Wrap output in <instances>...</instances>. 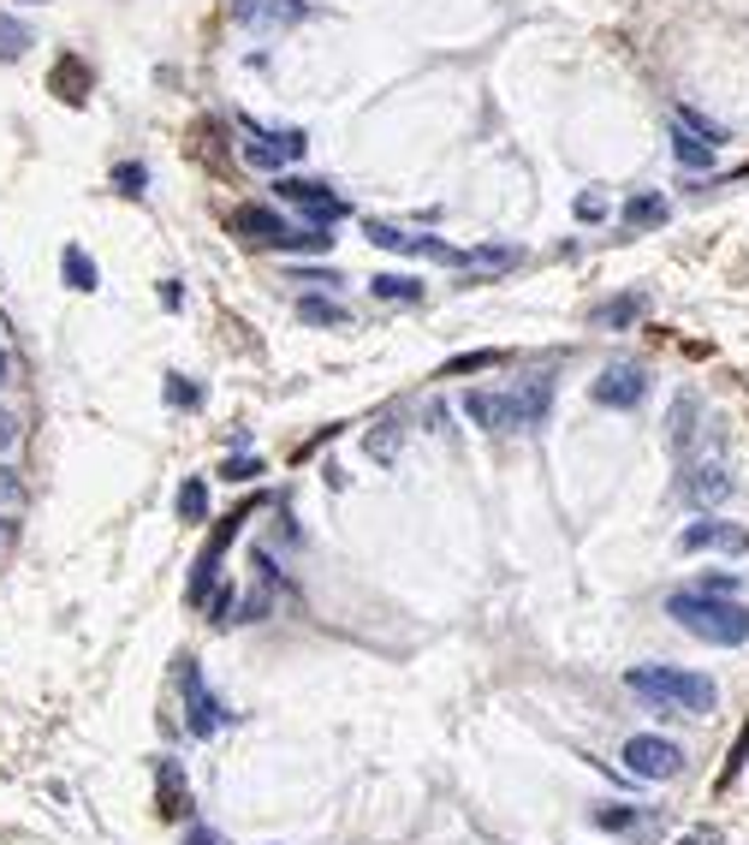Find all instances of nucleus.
Returning <instances> with one entry per match:
<instances>
[{
  "mask_svg": "<svg viewBox=\"0 0 749 845\" xmlns=\"http://www.w3.org/2000/svg\"><path fill=\"white\" fill-rule=\"evenodd\" d=\"M298 316L310 322V327H346V322H351V316H346V305H339L334 293H327V298H303Z\"/></svg>",
  "mask_w": 749,
  "mask_h": 845,
  "instance_id": "obj_23",
  "label": "nucleus"
},
{
  "mask_svg": "<svg viewBox=\"0 0 749 845\" xmlns=\"http://www.w3.org/2000/svg\"><path fill=\"white\" fill-rule=\"evenodd\" d=\"M303 0H233V18L245 24V30H262V36H274V30H291V24L303 18Z\"/></svg>",
  "mask_w": 749,
  "mask_h": 845,
  "instance_id": "obj_11",
  "label": "nucleus"
},
{
  "mask_svg": "<svg viewBox=\"0 0 749 845\" xmlns=\"http://www.w3.org/2000/svg\"><path fill=\"white\" fill-rule=\"evenodd\" d=\"M666 613L684 625L690 637L714 643V649H738L749 643V608L738 596H708V589H672Z\"/></svg>",
  "mask_w": 749,
  "mask_h": 845,
  "instance_id": "obj_1",
  "label": "nucleus"
},
{
  "mask_svg": "<svg viewBox=\"0 0 749 845\" xmlns=\"http://www.w3.org/2000/svg\"><path fill=\"white\" fill-rule=\"evenodd\" d=\"M732 488H738V476H732L726 459H684V476H678V495L690 500L696 512H714L732 500Z\"/></svg>",
  "mask_w": 749,
  "mask_h": 845,
  "instance_id": "obj_4",
  "label": "nucleus"
},
{
  "mask_svg": "<svg viewBox=\"0 0 749 845\" xmlns=\"http://www.w3.org/2000/svg\"><path fill=\"white\" fill-rule=\"evenodd\" d=\"M690 589H708V596H738V577H732V572H714V577H696Z\"/></svg>",
  "mask_w": 749,
  "mask_h": 845,
  "instance_id": "obj_32",
  "label": "nucleus"
},
{
  "mask_svg": "<svg viewBox=\"0 0 749 845\" xmlns=\"http://www.w3.org/2000/svg\"><path fill=\"white\" fill-rule=\"evenodd\" d=\"M30 7H42V0H30Z\"/></svg>",
  "mask_w": 749,
  "mask_h": 845,
  "instance_id": "obj_40",
  "label": "nucleus"
},
{
  "mask_svg": "<svg viewBox=\"0 0 749 845\" xmlns=\"http://www.w3.org/2000/svg\"><path fill=\"white\" fill-rule=\"evenodd\" d=\"M226 226H233L238 238H250V245H274V250H327L334 245V233H322V226H298L286 221V214L262 209V203H245L226 214Z\"/></svg>",
  "mask_w": 749,
  "mask_h": 845,
  "instance_id": "obj_3",
  "label": "nucleus"
},
{
  "mask_svg": "<svg viewBox=\"0 0 749 845\" xmlns=\"http://www.w3.org/2000/svg\"><path fill=\"white\" fill-rule=\"evenodd\" d=\"M155 774H161V810H167V816H190V786L179 780V762H161Z\"/></svg>",
  "mask_w": 749,
  "mask_h": 845,
  "instance_id": "obj_21",
  "label": "nucleus"
},
{
  "mask_svg": "<svg viewBox=\"0 0 749 845\" xmlns=\"http://www.w3.org/2000/svg\"><path fill=\"white\" fill-rule=\"evenodd\" d=\"M179 685H185V726L197 738H209V733H221L226 721H233V709H226L221 697H214L209 685H202V667L185 655V667H179Z\"/></svg>",
  "mask_w": 749,
  "mask_h": 845,
  "instance_id": "obj_5",
  "label": "nucleus"
},
{
  "mask_svg": "<svg viewBox=\"0 0 749 845\" xmlns=\"http://www.w3.org/2000/svg\"><path fill=\"white\" fill-rule=\"evenodd\" d=\"M625 768L637 780H678L684 774V750L672 738H660V733H637V738H625Z\"/></svg>",
  "mask_w": 749,
  "mask_h": 845,
  "instance_id": "obj_6",
  "label": "nucleus"
},
{
  "mask_svg": "<svg viewBox=\"0 0 749 845\" xmlns=\"http://www.w3.org/2000/svg\"><path fill=\"white\" fill-rule=\"evenodd\" d=\"M370 293L387 305H423V281H411V274H375Z\"/></svg>",
  "mask_w": 749,
  "mask_h": 845,
  "instance_id": "obj_20",
  "label": "nucleus"
},
{
  "mask_svg": "<svg viewBox=\"0 0 749 845\" xmlns=\"http://www.w3.org/2000/svg\"><path fill=\"white\" fill-rule=\"evenodd\" d=\"M185 845H221V840H214L209 828H190V834H185Z\"/></svg>",
  "mask_w": 749,
  "mask_h": 845,
  "instance_id": "obj_37",
  "label": "nucleus"
},
{
  "mask_svg": "<svg viewBox=\"0 0 749 845\" xmlns=\"http://www.w3.org/2000/svg\"><path fill=\"white\" fill-rule=\"evenodd\" d=\"M649 399V375H642V363H607L601 375H595V406H613V411H631Z\"/></svg>",
  "mask_w": 749,
  "mask_h": 845,
  "instance_id": "obj_8",
  "label": "nucleus"
},
{
  "mask_svg": "<svg viewBox=\"0 0 749 845\" xmlns=\"http://www.w3.org/2000/svg\"><path fill=\"white\" fill-rule=\"evenodd\" d=\"M60 269H66V286H72V293H96V262L84 257L78 245H66V257H60Z\"/></svg>",
  "mask_w": 749,
  "mask_h": 845,
  "instance_id": "obj_24",
  "label": "nucleus"
},
{
  "mask_svg": "<svg viewBox=\"0 0 749 845\" xmlns=\"http://www.w3.org/2000/svg\"><path fill=\"white\" fill-rule=\"evenodd\" d=\"M672 156H678V167H690V173L714 167V144H702V137L684 132V125H672Z\"/></svg>",
  "mask_w": 749,
  "mask_h": 845,
  "instance_id": "obj_18",
  "label": "nucleus"
},
{
  "mask_svg": "<svg viewBox=\"0 0 749 845\" xmlns=\"http://www.w3.org/2000/svg\"><path fill=\"white\" fill-rule=\"evenodd\" d=\"M505 351H476V358H452L447 375H470V370H488V363H500Z\"/></svg>",
  "mask_w": 749,
  "mask_h": 845,
  "instance_id": "obj_31",
  "label": "nucleus"
},
{
  "mask_svg": "<svg viewBox=\"0 0 749 845\" xmlns=\"http://www.w3.org/2000/svg\"><path fill=\"white\" fill-rule=\"evenodd\" d=\"M113 185H120L125 197H143V185H149V167H143V161H120V167H113Z\"/></svg>",
  "mask_w": 749,
  "mask_h": 845,
  "instance_id": "obj_28",
  "label": "nucleus"
},
{
  "mask_svg": "<svg viewBox=\"0 0 749 845\" xmlns=\"http://www.w3.org/2000/svg\"><path fill=\"white\" fill-rule=\"evenodd\" d=\"M7 375H12V363H7V351H0V382H7Z\"/></svg>",
  "mask_w": 749,
  "mask_h": 845,
  "instance_id": "obj_39",
  "label": "nucleus"
},
{
  "mask_svg": "<svg viewBox=\"0 0 749 845\" xmlns=\"http://www.w3.org/2000/svg\"><path fill=\"white\" fill-rule=\"evenodd\" d=\"M286 281H298V286H327V293H339V274H334V269H291Z\"/></svg>",
  "mask_w": 749,
  "mask_h": 845,
  "instance_id": "obj_30",
  "label": "nucleus"
},
{
  "mask_svg": "<svg viewBox=\"0 0 749 845\" xmlns=\"http://www.w3.org/2000/svg\"><path fill=\"white\" fill-rule=\"evenodd\" d=\"M221 476H226V483H257V476H262V459H226Z\"/></svg>",
  "mask_w": 749,
  "mask_h": 845,
  "instance_id": "obj_29",
  "label": "nucleus"
},
{
  "mask_svg": "<svg viewBox=\"0 0 749 845\" xmlns=\"http://www.w3.org/2000/svg\"><path fill=\"white\" fill-rule=\"evenodd\" d=\"M7 440H12V418L0 411V447H7Z\"/></svg>",
  "mask_w": 749,
  "mask_h": 845,
  "instance_id": "obj_38",
  "label": "nucleus"
},
{
  "mask_svg": "<svg viewBox=\"0 0 749 845\" xmlns=\"http://www.w3.org/2000/svg\"><path fill=\"white\" fill-rule=\"evenodd\" d=\"M642 310H649V298H642V293H625V298H607V305L595 310V322H601V327H631Z\"/></svg>",
  "mask_w": 749,
  "mask_h": 845,
  "instance_id": "obj_22",
  "label": "nucleus"
},
{
  "mask_svg": "<svg viewBox=\"0 0 749 845\" xmlns=\"http://www.w3.org/2000/svg\"><path fill=\"white\" fill-rule=\"evenodd\" d=\"M167 399H173V406H197V387H190V382H167Z\"/></svg>",
  "mask_w": 749,
  "mask_h": 845,
  "instance_id": "obj_35",
  "label": "nucleus"
},
{
  "mask_svg": "<svg viewBox=\"0 0 749 845\" xmlns=\"http://www.w3.org/2000/svg\"><path fill=\"white\" fill-rule=\"evenodd\" d=\"M18 495H24V488H18V476H12L7 464H0V500H18Z\"/></svg>",
  "mask_w": 749,
  "mask_h": 845,
  "instance_id": "obj_36",
  "label": "nucleus"
},
{
  "mask_svg": "<svg viewBox=\"0 0 749 845\" xmlns=\"http://www.w3.org/2000/svg\"><path fill=\"white\" fill-rule=\"evenodd\" d=\"M179 519H185V524H202V519H209V488H202L197 476L179 488Z\"/></svg>",
  "mask_w": 749,
  "mask_h": 845,
  "instance_id": "obj_27",
  "label": "nucleus"
},
{
  "mask_svg": "<svg viewBox=\"0 0 749 845\" xmlns=\"http://www.w3.org/2000/svg\"><path fill=\"white\" fill-rule=\"evenodd\" d=\"M678 548L684 554H749V530L732 519H696V524H684Z\"/></svg>",
  "mask_w": 749,
  "mask_h": 845,
  "instance_id": "obj_9",
  "label": "nucleus"
},
{
  "mask_svg": "<svg viewBox=\"0 0 749 845\" xmlns=\"http://www.w3.org/2000/svg\"><path fill=\"white\" fill-rule=\"evenodd\" d=\"M0 536H7V524H0Z\"/></svg>",
  "mask_w": 749,
  "mask_h": 845,
  "instance_id": "obj_41",
  "label": "nucleus"
},
{
  "mask_svg": "<svg viewBox=\"0 0 749 845\" xmlns=\"http://www.w3.org/2000/svg\"><path fill=\"white\" fill-rule=\"evenodd\" d=\"M370 233V245H387V250H399V257H435V262H459V250L452 245H440L435 233H404V226H392V221H370L363 226Z\"/></svg>",
  "mask_w": 749,
  "mask_h": 845,
  "instance_id": "obj_10",
  "label": "nucleus"
},
{
  "mask_svg": "<svg viewBox=\"0 0 749 845\" xmlns=\"http://www.w3.org/2000/svg\"><path fill=\"white\" fill-rule=\"evenodd\" d=\"M577 214H583V221H601V214H607V197H601V191L577 197Z\"/></svg>",
  "mask_w": 749,
  "mask_h": 845,
  "instance_id": "obj_33",
  "label": "nucleus"
},
{
  "mask_svg": "<svg viewBox=\"0 0 749 845\" xmlns=\"http://www.w3.org/2000/svg\"><path fill=\"white\" fill-rule=\"evenodd\" d=\"M274 191H280L286 203L310 209V226H327V221H339V214H346V203L334 197V185H327V179H298V173H280V179H274Z\"/></svg>",
  "mask_w": 749,
  "mask_h": 845,
  "instance_id": "obj_7",
  "label": "nucleus"
},
{
  "mask_svg": "<svg viewBox=\"0 0 749 845\" xmlns=\"http://www.w3.org/2000/svg\"><path fill=\"white\" fill-rule=\"evenodd\" d=\"M464 418L476 428H488V435H500V428H512V406H505V394H464Z\"/></svg>",
  "mask_w": 749,
  "mask_h": 845,
  "instance_id": "obj_15",
  "label": "nucleus"
},
{
  "mask_svg": "<svg viewBox=\"0 0 749 845\" xmlns=\"http://www.w3.org/2000/svg\"><path fill=\"white\" fill-rule=\"evenodd\" d=\"M625 685L637 691L642 703L666 709V714H714V703H720L714 679H708V673H690V667H654V661H649V667H631Z\"/></svg>",
  "mask_w": 749,
  "mask_h": 845,
  "instance_id": "obj_2",
  "label": "nucleus"
},
{
  "mask_svg": "<svg viewBox=\"0 0 749 845\" xmlns=\"http://www.w3.org/2000/svg\"><path fill=\"white\" fill-rule=\"evenodd\" d=\"M303 149H310V144H303L298 132H286L280 144H274L269 132H257V137H250V144H245V161H250V167H269V173H280L286 161H298V156H303Z\"/></svg>",
  "mask_w": 749,
  "mask_h": 845,
  "instance_id": "obj_14",
  "label": "nucleus"
},
{
  "mask_svg": "<svg viewBox=\"0 0 749 845\" xmlns=\"http://www.w3.org/2000/svg\"><path fill=\"white\" fill-rule=\"evenodd\" d=\"M505 406H512V428H541L548 423V406H553V375H524L505 394Z\"/></svg>",
  "mask_w": 749,
  "mask_h": 845,
  "instance_id": "obj_12",
  "label": "nucleus"
},
{
  "mask_svg": "<svg viewBox=\"0 0 749 845\" xmlns=\"http://www.w3.org/2000/svg\"><path fill=\"white\" fill-rule=\"evenodd\" d=\"M517 257H524L517 245H482V250H459V269H476V274H505V269H517Z\"/></svg>",
  "mask_w": 749,
  "mask_h": 845,
  "instance_id": "obj_16",
  "label": "nucleus"
},
{
  "mask_svg": "<svg viewBox=\"0 0 749 845\" xmlns=\"http://www.w3.org/2000/svg\"><path fill=\"white\" fill-rule=\"evenodd\" d=\"M666 197H660V191H642V197H631V203H625V226H631V233H642V226H666Z\"/></svg>",
  "mask_w": 749,
  "mask_h": 845,
  "instance_id": "obj_19",
  "label": "nucleus"
},
{
  "mask_svg": "<svg viewBox=\"0 0 749 845\" xmlns=\"http://www.w3.org/2000/svg\"><path fill=\"white\" fill-rule=\"evenodd\" d=\"M678 845H726V834H720V828H690Z\"/></svg>",
  "mask_w": 749,
  "mask_h": 845,
  "instance_id": "obj_34",
  "label": "nucleus"
},
{
  "mask_svg": "<svg viewBox=\"0 0 749 845\" xmlns=\"http://www.w3.org/2000/svg\"><path fill=\"white\" fill-rule=\"evenodd\" d=\"M696 428H702V399L684 387L678 399H672V411H666V447L678 452V459H690V447H696Z\"/></svg>",
  "mask_w": 749,
  "mask_h": 845,
  "instance_id": "obj_13",
  "label": "nucleus"
},
{
  "mask_svg": "<svg viewBox=\"0 0 749 845\" xmlns=\"http://www.w3.org/2000/svg\"><path fill=\"white\" fill-rule=\"evenodd\" d=\"M595 828H613V834H649L654 810H631V804H601L595 810Z\"/></svg>",
  "mask_w": 749,
  "mask_h": 845,
  "instance_id": "obj_17",
  "label": "nucleus"
},
{
  "mask_svg": "<svg viewBox=\"0 0 749 845\" xmlns=\"http://www.w3.org/2000/svg\"><path fill=\"white\" fill-rule=\"evenodd\" d=\"M30 24H18L12 12H0V60H24V48H30Z\"/></svg>",
  "mask_w": 749,
  "mask_h": 845,
  "instance_id": "obj_26",
  "label": "nucleus"
},
{
  "mask_svg": "<svg viewBox=\"0 0 749 845\" xmlns=\"http://www.w3.org/2000/svg\"><path fill=\"white\" fill-rule=\"evenodd\" d=\"M678 125H684V132H696V137H702V144H726V125H720V120H708V113L702 108H690V102H678Z\"/></svg>",
  "mask_w": 749,
  "mask_h": 845,
  "instance_id": "obj_25",
  "label": "nucleus"
}]
</instances>
